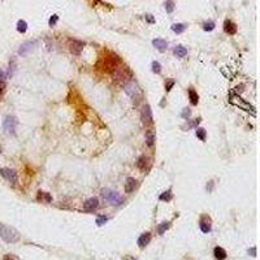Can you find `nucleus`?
Instances as JSON below:
<instances>
[{"instance_id": "nucleus-5", "label": "nucleus", "mask_w": 260, "mask_h": 260, "mask_svg": "<svg viewBox=\"0 0 260 260\" xmlns=\"http://www.w3.org/2000/svg\"><path fill=\"white\" fill-rule=\"evenodd\" d=\"M230 103L231 104H234V106H237V107H239V108H242V109H245V111H247V112H252V113H255V108L252 107V106H250L248 103H246L243 99H241L239 96H234V98H231L230 99Z\"/></svg>"}, {"instance_id": "nucleus-23", "label": "nucleus", "mask_w": 260, "mask_h": 260, "mask_svg": "<svg viewBox=\"0 0 260 260\" xmlns=\"http://www.w3.org/2000/svg\"><path fill=\"white\" fill-rule=\"evenodd\" d=\"M38 200H44L46 203H49L52 200V196L48 194V193H43V191H39L38 193V196H37Z\"/></svg>"}, {"instance_id": "nucleus-31", "label": "nucleus", "mask_w": 260, "mask_h": 260, "mask_svg": "<svg viewBox=\"0 0 260 260\" xmlns=\"http://www.w3.org/2000/svg\"><path fill=\"white\" fill-rule=\"evenodd\" d=\"M181 116L184 117L185 120H189V117L191 116V111H190L189 108H185L184 111H182V113H181Z\"/></svg>"}, {"instance_id": "nucleus-24", "label": "nucleus", "mask_w": 260, "mask_h": 260, "mask_svg": "<svg viewBox=\"0 0 260 260\" xmlns=\"http://www.w3.org/2000/svg\"><path fill=\"white\" fill-rule=\"evenodd\" d=\"M159 199L161 202H170L172 199H173V194H172V190H168V191H165V193H163L160 196H159Z\"/></svg>"}, {"instance_id": "nucleus-1", "label": "nucleus", "mask_w": 260, "mask_h": 260, "mask_svg": "<svg viewBox=\"0 0 260 260\" xmlns=\"http://www.w3.org/2000/svg\"><path fill=\"white\" fill-rule=\"evenodd\" d=\"M112 77H113V81L125 86L132 81V72L129 70V68L118 65L115 70H112Z\"/></svg>"}, {"instance_id": "nucleus-18", "label": "nucleus", "mask_w": 260, "mask_h": 260, "mask_svg": "<svg viewBox=\"0 0 260 260\" xmlns=\"http://www.w3.org/2000/svg\"><path fill=\"white\" fill-rule=\"evenodd\" d=\"M189 98H190V103H191L193 106H196V104L199 103V96H198V94L194 89L189 90Z\"/></svg>"}, {"instance_id": "nucleus-11", "label": "nucleus", "mask_w": 260, "mask_h": 260, "mask_svg": "<svg viewBox=\"0 0 260 260\" xmlns=\"http://www.w3.org/2000/svg\"><path fill=\"white\" fill-rule=\"evenodd\" d=\"M237 25L234 23L233 21H230V20H226L224 22V31L226 33V34H229V35H234V34H237Z\"/></svg>"}, {"instance_id": "nucleus-38", "label": "nucleus", "mask_w": 260, "mask_h": 260, "mask_svg": "<svg viewBox=\"0 0 260 260\" xmlns=\"http://www.w3.org/2000/svg\"><path fill=\"white\" fill-rule=\"evenodd\" d=\"M146 20H147V21H148L150 23H153V22H155V20H153V17H152L151 14H147V16H146Z\"/></svg>"}, {"instance_id": "nucleus-6", "label": "nucleus", "mask_w": 260, "mask_h": 260, "mask_svg": "<svg viewBox=\"0 0 260 260\" xmlns=\"http://www.w3.org/2000/svg\"><path fill=\"white\" fill-rule=\"evenodd\" d=\"M85 47V43L81 42V40H77V39H72L70 42H69V49H70V52L73 55H80L82 49Z\"/></svg>"}, {"instance_id": "nucleus-9", "label": "nucleus", "mask_w": 260, "mask_h": 260, "mask_svg": "<svg viewBox=\"0 0 260 260\" xmlns=\"http://www.w3.org/2000/svg\"><path fill=\"white\" fill-rule=\"evenodd\" d=\"M142 121L144 124H152V111L150 106H144L142 108Z\"/></svg>"}, {"instance_id": "nucleus-36", "label": "nucleus", "mask_w": 260, "mask_h": 260, "mask_svg": "<svg viewBox=\"0 0 260 260\" xmlns=\"http://www.w3.org/2000/svg\"><path fill=\"white\" fill-rule=\"evenodd\" d=\"M173 86H174V81H168V82L165 83V90H167V91H170Z\"/></svg>"}, {"instance_id": "nucleus-22", "label": "nucleus", "mask_w": 260, "mask_h": 260, "mask_svg": "<svg viewBox=\"0 0 260 260\" xmlns=\"http://www.w3.org/2000/svg\"><path fill=\"white\" fill-rule=\"evenodd\" d=\"M186 28H187V26L185 23H174V25L172 26V30L174 31L176 34H182V33L186 30Z\"/></svg>"}, {"instance_id": "nucleus-16", "label": "nucleus", "mask_w": 260, "mask_h": 260, "mask_svg": "<svg viewBox=\"0 0 260 260\" xmlns=\"http://www.w3.org/2000/svg\"><path fill=\"white\" fill-rule=\"evenodd\" d=\"M213 255H215V257L217 259V260H224V259H226V251H225L222 247H215V250H213Z\"/></svg>"}, {"instance_id": "nucleus-10", "label": "nucleus", "mask_w": 260, "mask_h": 260, "mask_svg": "<svg viewBox=\"0 0 260 260\" xmlns=\"http://www.w3.org/2000/svg\"><path fill=\"white\" fill-rule=\"evenodd\" d=\"M98 205H99L98 198H90L83 203V210L87 211V212H91V211L95 210V208H98Z\"/></svg>"}, {"instance_id": "nucleus-19", "label": "nucleus", "mask_w": 260, "mask_h": 260, "mask_svg": "<svg viewBox=\"0 0 260 260\" xmlns=\"http://www.w3.org/2000/svg\"><path fill=\"white\" fill-rule=\"evenodd\" d=\"M174 55H176L177 57L182 59V57H185V56L187 55V49H186L184 46H177V47L174 48Z\"/></svg>"}, {"instance_id": "nucleus-8", "label": "nucleus", "mask_w": 260, "mask_h": 260, "mask_svg": "<svg viewBox=\"0 0 260 260\" xmlns=\"http://www.w3.org/2000/svg\"><path fill=\"white\" fill-rule=\"evenodd\" d=\"M125 92L129 95V96H132V98H135L137 96V94L139 92V87H138V85L133 81H130L127 85H125V87H124Z\"/></svg>"}, {"instance_id": "nucleus-27", "label": "nucleus", "mask_w": 260, "mask_h": 260, "mask_svg": "<svg viewBox=\"0 0 260 260\" xmlns=\"http://www.w3.org/2000/svg\"><path fill=\"white\" fill-rule=\"evenodd\" d=\"M169 226H170V222H163V224H160L159 228H158V233L159 234H164V231H165Z\"/></svg>"}, {"instance_id": "nucleus-7", "label": "nucleus", "mask_w": 260, "mask_h": 260, "mask_svg": "<svg viewBox=\"0 0 260 260\" xmlns=\"http://www.w3.org/2000/svg\"><path fill=\"white\" fill-rule=\"evenodd\" d=\"M2 174H3L4 178H7L13 185L17 182V179H18V177H17V172L13 170V169H9V168H3L2 169Z\"/></svg>"}, {"instance_id": "nucleus-34", "label": "nucleus", "mask_w": 260, "mask_h": 260, "mask_svg": "<svg viewBox=\"0 0 260 260\" xmlns=\"http://www.w3.org/2000/svg\"><path fill=\"white\" fill-rule=\"evenodd\" d=\"M57 20H59V16L57 14H54L49 18V21H48V23H49V26H55L56 25V22H57Z\"/></svg>"}, {"instance_id": "nucleus-15", "label": "nucleus", "mask_w": 260, "mask_h": 260, "mask_svg": "<svg viewBox=\"0 0 260 260\" xmlns=\"http://www.w3.org/2000/svg\"><path fill=\"white\" fill-rule=\"evenodd\" d=\"M152 44H153V47H156L159 51H161V52H163V51H165L167 47H168V43L164 40V39H159V38H158V39H153V40H152Z\"/></svg>"}, {"instance_id": "nucleus-13", "label": "nucleus", "mask_w": 260, "mask_h": 260, "mask_svg": "<svg viewBox=\"0 0 260 260\" xmlns=\"http://www.w3.org/2000/svg\"><path fill=\"white\" fill-rule=\"evenodd\" d=\"M151 242V233H143L142 236L138 238V246H139L141 248H144L147 245H148Z\"/></svg>"}, {"instance_id": "nucleus-14", "label": "nucleus", "mask_w": 260, "mask_h": 260, "mask_svg": "<svg viewBox=\"0 0 260 260\" xmlns=\"http://www.w3.org/2000/svg\"><path fill=\"white\" fill-rule=\"evenodd\" d=\"M135 187H137V181L134 178H132V177H129L125 181V186H124L125 193H133L135 190Z\"/></svg>"}, {"instance_id": "nucleus-20", "label": "nucleus", "mask_w": 260, "mask_h": 260, "mask_svg": "<svg viewBox=\"0 0 260 260\" xmlns=\"http://www.w3.org/2000/svg\"><path fill=\"white\" fill-rule=\"evenodd\" d=\"M33 46H34V43H31V42H26L25 44L21 46V48H20V51H18V54H20V55H26V54H28V52L33 48Z\"/></svg>"}, {"instance_id": "nucleus-4", "label": "nucleus", "mask_w": 260, "mask_h": 260, "mask_svg": "<svg viewBox=\"0 0 260 260\" xmlns=\"http://www.w3.org/2000/svg\"><path fill=\"white\" fill-rule=\"evenodd\" d=\"M17 124H18V121H17L16 117H13V116H7L4 118V122H3L5 133H8V134H14L16 133Z\"/></svg>"}, {"instance_id": "nucleus-32", "label": "nucleus", "mask_w": 260, "mask_h": 260, "mask_svg": "<svg viewBox=\"0 0 260 260\" xmlns=\"http://www.w3.org/2000/svg\"><path fill=\"white\" fill-rule=\"evenodd\" d=\"M173 9H174V4H173L172 2H167V3H165V11H167L168 13H172Z\"/></svg>"}, {"instance_id": "nucleus-39", "label": "nucleus", "mask_w": 260, "mask_h": 260, "mask_svg": "<svg viewBox=\"0 0 260 260\" xmlns=\"http://www.w3.org/2000/svg\"><path fill=\"white\" fill-rule=\"evenodd\" d=\"M3 78H4V72L0 70V80H3Z\"/></svg>"}, {"instance_id": "nucleus-33", "label": "nucleus", "mask_w": 260, "mask_h": 260, "mask_svg": "<svg viewBox=\"0 0 260 260\" xmlns=\"http://www.w3.org/2000/svg\"><path fill=\"white\" fill-rule=\"evenodd\" d=\"M5 90H7V85H5V82H4V81H0V98H2L3 95H4Z\"/></svg>"}, {"instance_id": "nucleus-2", "label": "nucleus", "mask_w": 260, "mask_h": 260, "mask_svg": "<svg viewBox=\"0 0 260 260\" xmlns=\"http://www.w3.org/2000/svg\"><path fill=\"white\" fill-rule=\"evenodd\" d=\"M0 237L8 243H14V242L20 239V234L16 229L8 226V225L0 224Z\"/></svg>"}, {"instance_id": "nucleus-21", "label": "nucleus", "mask_w": 260, "mask_h": 260, "mask_svg": "<svg viewBox=\"0 0 260 260\" xmlns=\"http://www.w3.org/2000/svg\"><path fill=\"white\" fill-rule=\"evenodd\" d=\"M146 143H147V146H150V147L153 146V143H155V134H153L152 130H148V132L146 133Z\"/></svg>"}, {"instance_id": "nucleus-30", "label": "nucleus", "mask_w": 260, "mask_h": 260, "mask_svg": "<svg viewBox=\"0 0 260 260\" xmlns=\"http://www.w3.org/2000/svg\"><path fill=\"white\" fill-rule=\"evenodd\" d=\"M107 221H108V219L106 217V216H99V217L96 219V224L99 225V226H101V225H104V224H106Z\"/></svg>"}, {"instance_id": "nucleus-28", "label": "nucleus", "mask_w": 260, "mask_h": 260, "mask_svg": "<svg viewBox=\"0 0 260 260\" xmlns=\"http://www.w3.org/2000/svg\"><path fill=\"white\" fill-rule=\"evenodd\" d=\"M203 29H204L205 31H212V30L215 29V22H213V21L204 22V25H203Z\"/></svg>"}, {"instance_id": "nucleus-25", "label": "nucleus", "mask_w": 260, "mask_h": 260, "mask_svg": "<svg viewBox=\"0 0 260 260\" xmlns=\"http://www.w3.org/2000/svg\"><path fill=\"white\" fill-rule=\"evenodd\" d=\"M26 30H28V23H26V21H23V20H20L18 22H17V31L25 33Z\"/></svg>"}, {"instance_id": "nucleus-12", "label": "nucleus", "mask_w": 260, "mask_h": 260, "mask_svg": "<svg viewBox=\"0 0 260 260\" xmlns=\"http://www.w3.org/2000/svg\"><path fill=\"white\" fill-rule=\"evenodd\" d=\"M199 226H200L203 233H210L212 226H211V219L208 216H203L200 219V222H199Z\"/></svg>"}, {"instance_id": "nucleus-29", "label": "nucleus", "mask_w": 260, "mask_h": 260, "mask_svg": "<svg viewBox=\"0 0 260 260\" xmlns=\"http://www.w3.org/2000/svg\"><path fill=\"white\" fill-rule=\"evenodd\" d=\"M152 72L156 73V74H160L161 73V65H160V63H158V61H153L152 63Z\"/></svg>"}, {"instance_id": "nucleus-3", "label": "nucleus", "mask_w": 260, "mask_h": 260, "mask_svg": "<svg viewBox=\"0 0 260 260\" xmlns=\"http://www.w3.org/2000/svg\"><path fill=\"white\" fill-rule=\"evenodd\" d=\"M101 194H103L104 199H107L112 205H120L122 203V198H121V195L117 191H113V190H109V189H104Z\"/></svg>"}, {"instance_id": "nucleus-37", "label": "nucleus", "mask_w": 260, "mask_h": 260, "mask_svg": "<svg viewBox=\"0 0 260 260\" xmlns=\"http://www.w3.org/2000/svg\"><path fill=\"white\" fill-rule=\"evenodd\" d=\"M243 87H245V86H243V85H238V86H237V87H236V89H234V91H236V94H239V92H242V91H243V90H245Z\"/></svg>"}, {"instance_id": "nucleus-26", "label": "nucleus", "mask_w": 260, "mask_h": 260, "mask_svg": "<svg viewBox=\"0 0 260 260\" xmlns=\"http://www.w3.org/2000/svg\"><path fill=\"white\" fill-rule=\"evenodd\" d=\"M195 134H196V137H198L200 141H205V138H207V132H205L203 127H198V129H196V132H195Z\"/></svg>"}, {"instance_id": "nucleus-35", "label": "nucleus", "mask_w": 260, "mask_h": 260, "mask_svg": "<svg viewBox=\"0 0 260 260\" xmlns=\"http://www.w3.org/2000/svg\"><path fill=\"white\" fill-rule=\"evenodd\" d=\"M3 260H20V259L17 257L16 255H13V254H7V255H4Z\"/></svg>"}, {"instance_id": "nucleus-40", "label": "nucleus", "mask_w": 260, "mask_h": 260, "mask_svg": "<svg viewBox=\"0 0 260 260\" xmlns=\"http://www.w3.org/2000/svg\"><path fill=\"white\" fill-rule=\"evenodd\" d=\"M251 254H252V256H255V248L251 250Z\"/></svg>"}, {"instance_id": "nucleus-17", "label": "nucleus", "mask_w": 260, "mask_h": 260, "mask_svg": "<svg viewBox=\"0 0 260 260\" xmlns=\"http://www.w3.org/2000/svg\"><path fill=\"white\" fill-rule=\"evenodd\" d=\"M147 164H148V160H147V158H146V156H141V158L138 159V161H137V167L139 168L142 172H146L147 169H148Z\"/></svg>"}]
</instances>
